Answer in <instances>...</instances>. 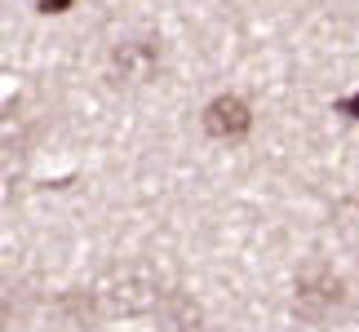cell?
<instances>
[{
    "instance_id": "1",
    "label": "cell",
    "mask_w": 359,
    "mask_h": 332,
    "mask_svg": "<svg viewBox=\"0 0 359 332\" xmlns=\"http://www.w3.org/2000/svg\"><path fill=\"white\" fill-rule=\"evenodd\" d=\"M85 297L93 306V319H137V314H156L160 301L169 297L160 270L142 257H129V261H116L107 266L93 284H85Z\"/></svg>"
},
{
    "instance_id": "2",
    "label": "cell",
    "mask_w": 359,
    "mask_h": 332,
    "mask_svg": "<svg viewBox=\"0 0 359 332\" xmlns=\"http://www.w3.org/2000/svg\"><path fill=\"white\" fill-rule=\"evenodd\" d=\"M351 310V288L328 261H306L293 279V314L311 328H328L346 319Z\"/></svg>"
},
{
    "instance_id": "3",
    "label": "cell",
    "mask_w": 359,
    "mask_h": 332,
    "mask_svg": "<svg viewBox=\"0 0 359 332\" xmlns=\"http://www.w3.org/2000/svg\"><path fill=\"white\" fill-rule=\"evenodd\" d=\"M160 36L156 32H133L111 45V58H107V67H111V80L124 89L133 85H151L160 71Z\"/></svg>"
},
{
    "instance_id": "4",
    "label": "cell",
    "mask_w": 359,
    "mask_h": 332,
    "mask_svg": "<svg viewBox=\"0 0 359 332\" xmlns=\"http://www.w3.org/2000/svg\"><path fill=\"white\" fill-rule=\"evenodd\" d=\"M204 133L217 137V142H240V137L253 133V106H248L240 93H217V98L204 106Z\"/></svg>"
},
{
    "instance_id": "5",
    "label": "cell",
    "mask_w": 359,
    "mask_h": 332,
    "mask_svg": "<svg viewBox=\"0 0 359 332\" xmlns=\"http://www.w3.org/2000/svg\"><path fill=\"white\" fill-rule=\"evenodd\" d=\"M156 332H213L209 328V314L187 288H169V297L160 301L156 310Z\"/></svg>"
},
{
    "instance_id": "6",
    "label": "cell",
    "mask_w": 359,
    "mask_h": 332,
    "mask_svg": "<svg viewBox=\"0 0 359 332\" xmlns=\"http://www.w3.org/2000/svg\"><path fill=\"white\" fill-rule=\"evenodd\" d=\"M333 111H337V116H346V120H355V124H359V89H355V93H346V98H337V102H333Z\"/></svg>"
},
{
    "instance_id": "7",
    "label": "cell",
    "mask_w": 359,
    "mask_h": 332,
    "mask_svg": "<svg viewBox=\"0 0 359 332\" xmlns=\"http://www.w3.org/2000/svg\"><path fill=\"white\" fill-rule=\"evenodd\" d=\"M72 5H76V0H36V9H40V13H67Z\"/></svg>"
}]
</instances>
